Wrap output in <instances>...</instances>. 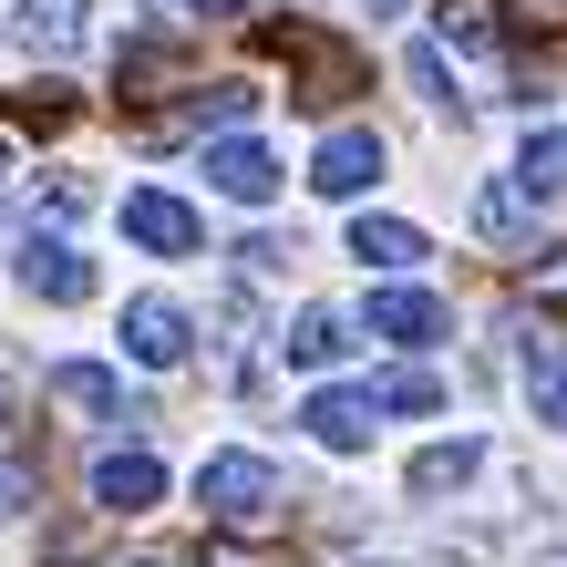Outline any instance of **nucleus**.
Listing matches in <instances>:
<instances>
[{
  "instance_id": "1",
  "label": "nucleus",
  "mask_w": 567,
  "mask_h": 567,
  "mask_svg": "<svg viewBox=\"0 0 567 567\" xmlns=\"http://www.w3.org/2000/svg\"><path fill=\"white\" fill-rule=\"evenodd\" d=\"M258 52H279V62H299V104H341V93H361V62L351 42H330V31H310V21H258Z\"/></svg>"
},
{
  "instance_id": "2",
  "label": "nucleus",
  "mask_w": 567,
  "mask_h": 567,
  "mask_svg": "<svg viewBox=\"0 0 567 567\" xmlns=\"http://www.w3.org/2000/svg\"><path fill=\"white\" fill-rule=\"evenodd\" d=\"M196 506H207V516H227V526L269 516V506H279L269 454H207V464H196Z\"/></svg>"
},
{
  "instance_id": "3",
  "label": "nucleus",
  "mask_w": 567,
  "mask_h": 567,
  "mask_svg": "<svg viewBox=\"0 0 567 567\" xmlns=\"http://www.w3.org/2000/svg\"><path fill=\"white\" fill-rule=\"evenodd\" d=\"M258 93L248 83H186L165 114H145V145H176V135H217V124H248Z\"/></svg>"
},
{
  "instance_id": "4",
  "label": "nucleus",
  "mask_w": 567,
  "mask_h": 567,
  "mask_svg": "<svg viewBox=\"0 0 567 567\" xmlns=\"http://www.w3.org/2000/svg\"><path fill=\"white\" fill-rule=\"evenodd\" d=\"M124 238L155 248V258H196V248H207V217H196L186 196H165V186H135V196H124Z\"/></svg>"
},
{
  "instance_id": "5",
  "label": "nucleus",
  "mask_w": 567,
  "mask_h": 567,
  "mask_svg": "<svg viewBox=\"0 0 567 567\" xmlns=\"http://www.w3.org/2000/svg\"><path fill=\"white\" fill-rule=\"evenodd\" d=\"M21 289L52 299V310H83V299H93V258L73 238H42V227H31V238H21Z\"/></svg>"
},
{
  "instance_id": "6",
  "label": "nucleus",
  "mask_w": 567,
  "mask_h": 567,
  "mask_svg": "<svg viewBox=\"0 0 567 567\" xmlns=\"http://www.w3.org/2000/svg\"><path fill=\"white\" fill-rule=\"evenodd\" d=\"M42 403L52 413H83V423H114L124 413V382L104 372V361H52V372H42ZM124 423H145V413H124Z\"/></svg>"
},
{
  "instance_id": "7",
  "label": "nucleus",
  "mask_w": 567,
  "mask_h": 567,
  "mask_svg": "<svg viewBox=\"0 0 567 567\" xmlns=\"http://www.w3.org/2000/svg\"><path fill=\"white\" fill-rule=\"evenodd\" d=\"M310 186H320V196H361V186H382V135H372V124H341V135L310 155Z\"/></svg>"
},
{
  "instance_id": "8",
  "label": "nucleus",
  "mask_w": 567,
  "mask_h": 567,
  "mask_svg": "<svg viewBox=\"0 0 567 567\" xmlns=\"http://www.w3.org/2000/svg\"><path fill=\"white\" fill-rule=\"evenodd\" d=\"M372 330H382V341H403V351H433L454 330V310L433 289H372Z\"/></svg>"
},
{
  "instance_id": "9",
  "label": "nucleus",
  "mask_w": 567,
  "mask_h": 567,
  "mask_svg": "<svg viewBox=\"0 0 567 567\" xmlns=\"http://www.w3.org/2000/svg\"><path fill=\"white\" fill-rule=\"evenodd\" d=\"M207 186L238 196V207H269V196H279V155L248 145V135H227V145H207Z\"/></svg>"
},
{
  "instance_id": "10",
  "label": "nucleus",
  "mask_w": 567,
  "mask_h": 567,
  "mask_svg": "<svg viewBox=\"0 0 567 567\" xmlns=\"http://www.w3.org/2000/svg\"><path fill=\"white\" fill-rule=\"evenodd\" d=\"M372 392H310V403H299V423H310V444H330V454H361L372 444Z\"/></svg>"
},
{
  "instance_id": "11",
  "label": "nucleus",
  "mask_w": 567,
  "mask_h": 567,
  "mask_svg": "<svg viewBox=\"0 0 567 567\" xmlns=\"http://www.w3.org/2000/svg\"><path fill=\"white\" fill-rule=\"evenodd\" d=\"M124 351H135L145 372H176L186 361V310L176 299H135V310H124Z\"/></svg>"
},
{
  "instance_id": "12",
  "label": "nucleus",
  "mask_w": 567,
  "mask_h": 567,
  "mask_svg": "<svg viewBox=\"0 0 567 567\" xmlns=\"http://www.w3.org/2000/svg\"><path fill=\"white\" fill-rule=\"evenodd\" d=\"M155 495H165V464H155L145 444H124V454H104V464H93V506L135 516V506H155Z\"/></svg>"
},
{
  "instance_id": "13",
  "label": "nucleus",
  "mask_w": 567,
  "mask_h": 567,
  "mask_svg": "<svg viewBox=\"0 0 567 567\" xmlns=\"http://www.w3.org/2000/svg\"><path fill=\"white\" fill-rule=\"evenodd\" d=\"M341 351H351V320H341V310H299V320H289V341H279L289 372H330Z\"/></svg>"
},
{
  "instance_id": "14",
  "label": "nucleus",
  "mask_w": 567,
  "mask_h": 567,
  "mask_svg": "<svg viewBox=\"0 0 567 567\" xmlns=\"http://www.w3.org/2000/svg\"><path fill=\"white\" fill-rule=\"evenodd\" d=\"M351 258H361V269H413V258H423V227H403V217H351Z\"/></svg>"
},
{
  "instance_id": "15",
  "label": "nucleus",
  "mask_w": 567,
  "mask_h": 567,
  "mask_svg": "<svg viewBox=\"0 0 567 567\" xmlns=\"http://www.w3.org/2000/svg\"><path fill=\"white\" fill-rule=\"evenodd\" d=\"M475 444H423L413 454V495H464V485H475Z\"/></svg>"
},
{
  "instance_id": "16",
  "label": "nucleus",
  "mask_w": 567,
  "mask_h": 567,
  "mask_svg": "<svg viewBox=\"0 0 567 567\" xmlns=\"http://www.w3.org/2000/svg\"><path fill=\"white\" fill-rule=\"evenodd\" d=\"M21 42L31 52H73L83 42V0H21Z\"/></svg>"
},
{
  "instance_id": "17",
  "label": "nucleus",
  "mask_w": 567,
  "mask_h": 567,
  "mask_svg": "<svg viewBox=\"0 0 567 567\" xmlns=\"http://www.w3.org/2000/svg\"><path fill=\"white\" fill-rule=\"evenodd\" d=\"M526 196H537L526 176H516V186H485V196H475V227H485V238H526V227H537V207H526Z\"/></svg>"
},
{
  "instance_id": "18",
  "label": "nucleus",
  "mask_w": 567,
  "mask_h": 567,
  "mask_svg": "<svg viewBox=\"0 0 567 567\" xmlns=\"http://www.w3.org/2000/svg\"><path fill=\"white\" fill-rule=\"evenodd\" d=\"M433 21H444V42H454V52H495V0H444Z\"/></svg>"
},
{
  "instance_id": "19",
  "label": "nucleus",
  "mask_w": 567,
  "mask_h": 567,
  "mask_svg": "<svg viewBox=\"0 0 567 567\" xmlns=\"http://www.w3.org/2000/svg\"><path fill=\"white\" fill-rule=\"evenodd\" d=\"M516 176L537 186V196H557V186H567V124H547V135H526V165H516Z\"/></svg>"
},
{
  "instance_id": "20",
  "label": "nucleus",
  "mask_w": 567,
  "mask_h": 567,
  "mask_svg": "<svg viewBox=\"0 0 567 567\" xmlns=\"http://www.w3.org/2000/svg\"><path fill=\"white\" fill-rule=\"evenodd\" d=\"M31 495H42V475H31V454H21V433L0 423V516H21Z\"/></svg>"
},
{
  "instance_id": "21",
  "label": "nucleus",
  "mask_w": 567,
  "mask_h": 567,
  "mask_svg": "<svg viewBox=\"0 0 567 567\" xmlns=\"http://www.w3.org/2000/svg\"><path fill=\"white\" fill-rule=\"evenodd\" d=\"M11 124H31V135H62V124H73V93H62V83H31V93H11Z\"/></svg>"
},
{
  "instance_id": "22",
  "label": "nucleus",
  "mask_w": 567,
  "mask_h": 567,
  "mask_svg": "<svg viewBox=\"0 0 567 567\" xmlns=\"http://www.w3.org/2000/svg\"><path fill=\"white\" fill-rule=\"evenodd\" d=\"M372 403H382V413H433V403H444V382H433V372H382Z\"/></svg>"
},
{
  "instance_id": "23",
  "label": "nucleus",
  "mask_w": 567,
  "mask_h": 567,
  "mask_svg": "<svg viewBox=\"0 0 567 567\" xmlns=\"http://www.w3.org/2000/svg\"><path fill=\"white\" fill-rule=\"evenodd\" d=\"M526 299H537V310H557V320H567V238L526 258Z\"/></svg>"
},
{
  "instance_id": "24",
  "label": "nucleus",
  "mask_w": 567,
  "mask_h": 567,
  "mask_svg": "<svg viewBox=\"0 0 567 567\" xmlns=\"http://www.w3.org/2000/svg\"><path fill=\"white\" fill-rule=\"evenodd\" d=\"M526 392H537V423L567 433V361H526Z\"/></svg>"
},
{
  "instance_id": "25",
  "label": "nucleus",
  "mask_w": 567,
  "mask_h": 567,
  "mask_svg": "<svg viewBox=\"0 0 567 567\" xmlns=\"http://www.w3.org/2000/svg\"><path fill=\"white\" fill-rule=\"evenodd\" d=\"M207 567H289L279 547H248V537H207Z\"/></svg>"
},
{
  "instance_id": "26",
  "label": "nucleus",
  "mask_w": 567,
  "mask_h": 567,
  "mask_svg": "<svg viewBox=\"0 0 567 567\" xmlns=\"http://www.w3.org/2000/svg\"><path fill=\"white\" fill-rule=\"evenodd\" d=\"M413 83H423V93H433V104H454V62H444V52H433V42H423V52H413Z\"/></svg>"
},
{
  "instance_id": "27",
  "label": "nucleus",
  "mask_w": 567,
  "mask_h": 567,
  "mask_svg": "<svg viewBox=\"0 0 567 567\" xmlns=\"http://www.w3.org/2000/svg\"><path fill=\"white\" fill-rule=\"evenodd\" d=\"M516 31H567V0H506Z\"/></svg>"
},
{
  "instance_id": "28",
  "label": "nucleus",
  "mask_w": 567,
  "mask_h": 567,
  "mask_svg": "<svg viewBox=\"0 0 567 567\" xmlns=\"http://www.w3.org/2000/svg\"><path fill=\"white\" fill-rule=\"evenodd\" d=\"M165 11H176V21H238L248 0H165Z\"/></svg>"
},
{
  "instance_id": "29",
  "label": "nucleus",
  "mask_w": 567,
  "mask_h": 567,
  "mask_svg": "<svg viewBox=\"0 0 567 567\" xmlns=\"http://www.w3.org/2000/svg\"><path fill=\"white\" fill-rule=\"evenodd\" d=\"M124 567H165V557H124Z\"/></svg>"
},
{
  "instance_id": "30",
  "label": "nucleus",
  "mask_w": 567,
  "mask_h": 567,
  "mask_svg": "<svg viewBox=\"0 0 567 567\" xmlns=\"http://www.w3.org/2000/svg\"><path fill=\"white\" fill-rule=\"evenodd\" d=\"M372 11H392V0H372Z\"/></svg>"
}]
</instances>
